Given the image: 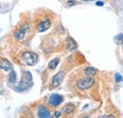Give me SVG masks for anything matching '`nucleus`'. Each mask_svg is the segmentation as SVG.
<instances>
[{"label":"nucleus","instance_id":"nucleus-5","mask_svg":"<svg viewBox=\"0 0 123 118\" xmlns=\"http://www.w3.org/2000/svg\"><path fill=\"white\" fill-rule=\"evenodd\" d=\"M28 30H29V25H28V24L23 25V26L20 28V30H18L15 32L14 38H15L16 40H18V41H22V40L26 37V34H27Z\"/></svg>","mask_w":123,"mask_h":118},{"label":"nucleus","instance_id":"nucleus-8","mask_svg":"<svg viewBox=\"0 0 123 118\" xmlns=\"http://www.w3.org/2000/svg\"><path fill=\"white\" fill-rule=\"evenodd\" d=\"M37 114L39 117H44V118H48L50 117V112L46 109L44 106H39L38 111H37Z\"/></svg>","mask_w":123,"mask_h":118},{"label":"nucleus","instance_id":"nucleus-18","mask_svg":"<svg viewBox=\"0 0 123 118\" xmlns=\"http://www.w3.org/2000/svg\"><path fill=\"white\" fill-rule=\"evenodd\" d=\"M69 6H72V5H75L76 4V2L75 1H68V3H67Z\"/></svg>","mask_w":123,"mask_h":118},{"label":"nucleus","instance_id":"nucleus-13","mask_svg":"<svg viewBox=\"0 0 123 118\" xmlns=\"http://www.w3.org/2000/svg\"><path fill=\"white\" fill-rule=\"evenodd\" d=\"M15 82H16V74L13 70H12L11 73H10L9 77H8V84L9 85H13Z\"/></svg>","mask_w":123,"mask_h":118},{"label":"nucleus","instance_id":"nucleus-14","mask_svg":"<svg viewBox=\"0 0 123 118\" xmlns=\"http://www.w3.org/2000/svg\"><path fill=\"white\" fill-rule=\"evenodd\" d=\"M114 41H115V44L117 45H121L123 44V34H121V33L117 34L114 38Z\"/></svg>","mask_w":123,"mask_h":118},{"label":"nucleus","instance_id":"nucleus-2","mask_svg":"<svg viewBox=\"0 0 123 118\" xmlns=\"http://www.w3.org/2000/svg\"><path fill=\"white\" fill-rule=\"evenodd\" d=\"M22 59L27 65L32 66L38 61V56L33 52L27 51V52H24L22 54Z\"/></svg>","mask_w":123,"mask_h":118},{"label":"nucleus","instance_id":"nucleus-9","mask_svg":"<svg viewBox=\"0 0 123 118\" xmlns=\"http://www.w3.org/2000/svg\"><path fill=\"white\" fill-rule=\"evenodd\" d=\"M0 67L1 70L7 72V71H12V64L6 59H1V62H0Z\"/></svg>","mask_w":123,"mask_h":118},{"label":"nucleus","instance_id":"nucleus-3","mask_svg":"<svg viewBox=\"0 0 123 118\" xmlns=\"http://www.w3.org/2000/svg\"><path fill=\"white\" fill-rule=\"evenodd\" d=\"M64 77H65V72L64 71L58 72L57 74L52 77V80H51V88H56V87L60 86L61 83L62 82V80H63V78H64Z\"/></svg>","mask_w":123,"mask_h":118},{"label":"nucleus","instance_id":"nucleus-11","mask_svg":"<svg viewBox=\"0 0 123 118\" xmlns=\"http://www.w3.org/2000/svg\"><path fill=\"white\" fill-rule=\"evenodd\" d=\"M84 74H85L86 77H95L96 74H97V70H96L95 68H93V67L88 66V67H86V68L84 69Z\"/></svg>","mask_w":123,"mask_h":118},{"label":"nucleus","instance_id":"nucleus-15","mask_svg":"<svg viewBox=\"0 0 123 118\" xmlns=\"http://www.w3.org/2000/svg\"><path fill=\"white\" fill-rule=\"evenodd\" d=\"M122 80H123V77L121 76V74L117 73V74L115 75V81H116L117 83H119V82H121Z\"/></svg>","mask_w":123,"mask_h":118},{"label":"nucleus","instance_id":"nucleus-4","mask_svg":"<svg viewBox=\"0 0 123 118\" xmlns=\"http://www.w3.org/2000/svg\"><path fill=\"white\" fill-rule=\"evenodd\" d=\"M62 100H63V97L62 96L61 94H53L50 95V97L48 99V104L51 105L52 107H57L62 102Z\"/></svg>","mask_w":123,"mask_h":118},{"label":"nucleus","instance_id":"nucleus-12","mask_svg":"<svg viewBox=\"0 0 123 118\" xmlns=\"http://www.w3.org/2000/svg\"><path fill=\"white\" fill-rule=\"evenodd\" d=\"M59 62H60V59H59V58H55V59H51V60L48 62V68H49L50 70H54V69L58 66Z\"/></svg>","mask_w":123,"mask_h":118},{"label":"nucleus","instance_id":"nucleus-17","mask_svg":"<svg viewBox=\"0 0 123 118\" xmlns=\"http://www.w3.org/2000/svg\"><path fill=\"white\" fill-rule=\"evenodd\" d=\"M103 5H104L103 2H101V1H96V6H98V7H102Z\"/></svg>","mask_w":123,"mask_h":118},{"label":"nucleus","instance_id":"nucleus-6","mask_svg":"<svg viewBox=\"0 0 123 118\" xmlns=\"http://www.w3.org/2000/svg\"><path fill=\"white\" fill-rule=\"evenodd\" d=\"M51 26V23H50V20L48 18H45L43 21H41L38 26H37V30L39 32H45L48 30Z\"/></svg>","mask_w":123,"mask_h":118},{"label":"nucleus","instance_id":"nucleus-10","mask_svg":"<svg viewBox=\"0 0 123 118\" xmlns=\"http://www.w3.org/2000/svg\"><path fill=\"white\" fill-rule=\"evenodd\" d=\"M74 109H75L74 104L67 103L65 106H63V108H62V112H63L65 114H70L71 112H73Z\"/></svg>","mask_w":123,"mask_h":118},{"label":"nucleus","instance_id":"nucleus-16","mask_svg":"<svg viewBox=\"0 0 123 118\" xmlns=\"http://www.w3.org/2000/svg\"><path fill=\"white\" fill-rule=\"evenodd\" d=\"M61 115V112L60 111H55L54 114H53V117H59Z\"/></svg>","mask_w":123,"mask_h":118},{"label":"nucleus","instance_id":"nucleus-7","mask_svg":"<svg viewBox=\"0 0 123 118\" xmlns=\"http://www.w3.org/2000/svg\"><path fill=\"white\" fill-rule=\"evenodd\" d=\"M65 45H66V49L68 51H73L78 47L77 43L75 42V40L71 37H67L65 40Z\"/></svg>","mask_w":123,"mask_h":118},{"label":"nucleus","instance_id":"nucleus-1","mask_svg":"<svg viewBox=\"0 0 123 118\" xmlns=\"http://www.w3.org/2000/svg\"><path fill=\"white\" fill-rule=\"evenodd\" d=\"M95 83V80L93 77H85L81 79H79L77 81V87L80 90H87L90 87H92Z\"/></svg>","mask_w":123,"mask_h":118},{"label":"nucleus","instance_id":"nucleus-19","mask_svg":"<svg viewBox=\"0 0 123 118\" xmlns=\"http://www.w3.org/2000/svg\"><path fill=\"white\" fill-rule=\"evenodd\" d=\"M83 1H93V0H83ZM97 1V0H96Z\"/></svg>","mask_w":123,"mask_h":118}]
</instances>
